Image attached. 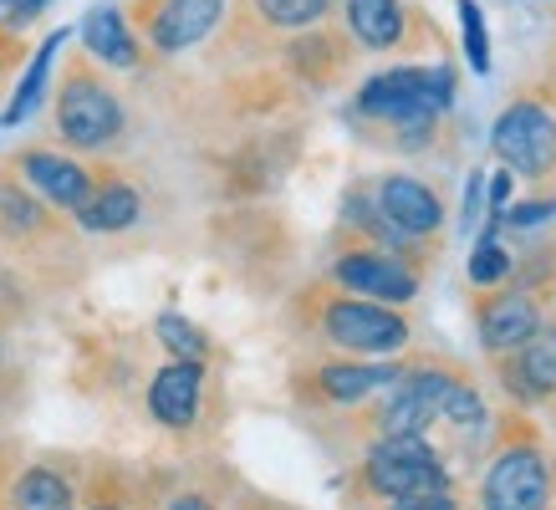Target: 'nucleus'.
<instances>
[{
	"mask_svg": "<svg viewBox=\"0 0 556 510\" xmlns=\"http://www.w3.org/2000/svg\"><path fill=\"white\" fill-rule=\"evenodd\" d=\"M455 98V72L450 67H393L378 72L372 82L357 92V113L393 128H419V123L439 118Z\"/></svg>",
	"mask_w": 556,
	"mask_h": 510,
	"instance_id": "f257e3e1",
	"label": "nucleus"
},
{
	"mask_svg": "<svg viewBox=\"0 0 556 510\" xmlns=\"http://www.w3.org/2000/svg\"><path fill=\"white\" fill-rule=\"evenodd\" d=\"M56 133L72 149H108L123 133V102L87 67H72L62 92H56Z\"/></svg>",
	"mask_w": 556,
	"mask_h": 510,
	"instance_id": "f03ea898",
	"label": "nucleus"
},
{
	"mask_svg": "<svg viewBox=\"0 0 556 510\" xmlns=\"http://www.w3.org/2000/svg\"><path fill=\"white\" fill-rule=\"evenodd\" d=\"M490 149L501 153L510 174L541 179L556 169V118L541 102H510L490 128Z\"/></svg>",
	"mask_w": 556,
	"mask_h": 510,
	"instance_id": "7ed1b4c3",
	"label": "nucleus"
},
{
	"mask_svg": "<svg viewBox=\"0 0 556 510\" xmlns=\"http://www.w3.org/2000/svg\"><path fill=\"white\" fill-rule=\"evenodd\" d=\"M321 332L348 353H399L408 342V322L368 296H338L321 306Z\"/></svg>",
	"mask_w": 556,
	"mask_h": 510,
	"instance_id": "20e7f679",
	"label": "nucleus"
},
{
	"mask_svg": "<svg viewBox=\"0 0 556 510\" xmlns=\"http://www.w3.org/2000/svg\"><path fill=\"white\" fill-rule=\"evenodd\" d=\"M368 485L378 495H419V490H444V464L434 459V449L419 434H388L383 444H372L368 455Z\"/></svg>",
	"mask_w": 556,
	"mask_h": 510,
	"instance_id": "39448f33",
	"label": "nucleus"
},
{
	"mask_svg": "<svg viewBox=\"0 0 556 510\" xmlns=\"http://www.w3.org/2000/svg\"><path fill=\"white\" fill-rule=\"evenodd\" d=\"M552 475L536 449H510L490 464L485 475V510H546Z\"/></svg>",
	"mask_w": 556,
	"mask_h": 510,
	"instance_id": "423d86ee",
	"label": "nucleus"
},
{
	"mask_svg": "<svg viewBox=\"0 0 556 510\" xmlns=\"http://www.w3.org/2000/svg\"><path fill=\"white\" fill-rule=\"evenodd\" d=\"M332 281L348 291H357V296H368V302H408L414 291H419V276L408 271L399 255H383V251H353L342 255L338 266H332Z\"/></svg>",
	"mask_w": 556,
	"mask_h": 510,
	"instance_id": "0eeeda50",
	"label": "nucleus"
},
{
	"mask_svg": "<svg viewBox=\"0 0 556 510\" xmlns=\"http://www.w3.org/2000/svg\"><path fill=\"white\" fill-rule=\"evenodd\" d=\"M225 0H149L143 31L159 51H189L219 26Z\"/></svg>",
	"mask_w": 556,
	"mask_h": 510,
	"instance_id": "6e6552de",
	"label": "nucleus"
},
{
	"mask_svg": "<svg viewBox=\"0 0 556 510\" xmlns=\"http://www.w3.org/2000/svg\"><path fill=\"white\" fill-rule=\"evenodd\" d=\"M16 169L26 174L36 200H47L51 209H83L87 194H92V174L83 164H72L67 153H47V149H26L16 158Z\"/></svg>",
	"mask_w": 556,
	"mask_h": 510,
	"instance_id": "1a4fd4ad",
	"label": "nucleus"
},
{
	"mask_svg": "<svg viewBox=\"0 0 556 510\" xmlns=\"http://www.w3.org/2000/svg\"><path fill=\"white\" fill-rule=\"evenodd\" d=\"M378 215H383V225H393V230H404V235H434L439 225H444V204H439V194L429 184H419V179H408V174H388V179H378Z\"/></svg>",
	"mask_w": 556,
	"mask_h": 510,
	"instance_id": "9d476101",
	"label": "nucleus"
},
{
	"mask_svg": "<svg viewBox=\"0 0 556 510\" xmlns=\"http://www.w3.org/2000/svg\"><path fill=\"white\" fill-rule=\"evenodd\" d=\"M455 378L444 373H414L404 378L393 398L383 404V434H424L444 413V393H450Z\"/></svg>",
	"mask_w": 556,
	"mask_h": 510,
	"instance_id": "9b49d317",
	"label": "nucleus"
},
{
	"mask_svg": "<svg viewBox=\"0 0 556 510\" xmlns=\"http://www.w3.org/2000/svg\"><path fill=\"white\" fill-rule=\"evenodd\" d=\"M200 388H204L200 362H174V368H164L149 388L153 419L169 424V429H189L194 424V413H200Z\"/></svg>",
	"mask_w": 556,
	"mask_h": 510,
	"instance_id": "f8f14e48",
	"label": "nucleus"
},
{
	"mask_svg": "<svg viewBox=\"0 0 556 510\" xmlns=\"http://www.w3.org/2000/svg\"><path fill=\"white\" fill-rule=\"evenodd\" d=\"M536 327H541V311L521 291H506V296H495V302L480 306V337H485V347H495V353L521 347Z\"/></svg>",
	"mask_w": 556,
	"mask_h": 510,
	"instance_id": "ddd939ff",
	"label": "nucleus"
},
{
	"mask_svg": "<svg viewBox=\"0 0 556 510\" xmlns=\"http://www.w3.org/2000/svg\"><path fill=\"white\" fill-rule=\"evenodd\" d=\"M393 383H399L393 362H332L317 373L321 398H332V404H363L368 393L393 388Z\"/></svg>",
	"mask_w": 556,
	"mask_h": 510,
	"instance_id": "4468645a",
	"label": "nucleus"
},
{
	"mask_svg": "<svg viewBox=\"0 0 556 510\" xmlns=\"http://www.w3.org/2000/svg\"><path fill=\"white\" fill-rule=\"evenodd\" d=\"M83 41L108 67H138V41H134V31H128V21H123L118 5H92L83 21Z\"/></svg>",
	"mask_w": 556,
	"mask_h": 510,
	"instance_id": "2eb2a0df",
	"label": "nucleus"
},
{
	"mask_svg": "<svg viewBox=\"0 0 556 510\" xmlns=\"http://www.w3.org/2000/svg\"><path fill=\"white\" fill-rule=\"evenodd\" d=\"M348 31L368 51L399 47L404 41V5L399 0H348Z\"/></svg>",
	"mask_w": 556,
	"mask_h": 510,
	"instance_id": "dca6fc26",
	"label": "nucleus"
},
{
	"mask_svg": "<svg viewBox=\"0 0 556 510\" xmlns=\"http://www.w3.org/2000/svg\"><path fill=\"white\" fill-rule=\"evenodd\" d=\"M138 220V189L134 184H92L87 204L77 209V225L92 235H113Z\"/></svg>",
	"mask_w": 556,
	"mask_h": 510,
	"instance_id": "f3484780",
	"label": "nucleus"
},
{
	"mask_svg": "<svg viewBox=\"0 0 556 510\" xmlns=\"http://www.w3.org/2000/svg\"><path fill=\"white\" fill-rule=\"evenodd\" d=\"M62 41H67V36L56 31V36H47V47L36 51V62L26 67V77H21V87H16V98H11V107L0 113V128H11V123H26V118L36 113V102L47 98L51 62H56V51H62Z\"/></svg>",
	"mask_w": 556,
	"mask_h": 510,
	"instance_id": "a211bd4d",
	"label": "nucleus"
},
{
	"mask_svg": "<svg viewBox=\"0 0 556 510\" xmlns=\"http://www.w3.org/2000/svg\"><path fill=\"white\" fill-rule=\"evenodd\" d=\"M516 378L526 383V393H556V327H536L521 342Z\"/></svg>",
	"mask_w": 556,
	"mask_h": 510,
	"instance_id": "6ab92c4d",
	"label": "nucleus"
},
{
	"mask_svg": "<svg viewBox=\"0 0 556 510\" xmlns=\"http://www.w3.org/2000/svg\"><path fill=\"white\" fill-rule=\"evenodd\" d=\"M11 500H16V510H72V485L56 470H26Z\"/></svg>",
	"mask_w": 556,
	"mask_h": 510,
	"instance_id": "aec40b11",
	"label": "nucleus"
},
{
	"mask_svg": "<svg viewBox=\"0 0 556 510\" xmlns=\"http://www.w3.org/2000/svg\"><path fill=\"white\" fill-rule=\"evenodd\" d=\"M41 225H47L41 200L26 194L21 184H11V179H0V230H5V235H31Z\"/></svg>",
	"mask_w": 556,
	"mask_h": 510,
	"instance_id": "412c9836",
	"label": "nucleus"
},
{
	"mask_svg": "<svg viewBox=\"0 0 556 510\" xmlns=\"http://www.w3.org/2000/svg\"><path fill=\"white\" fill-rule=\"evenodd\" d=\"M159 342H164L179 362H204V357H210V337H204L189 317H179V311H164V317H159Z\"/></svg>",
	"mask_w": 556,
	"mask_h": 510,
	"instance_id": "4be33fe9",
	"label": "nucleus"
},
{
	"mask_svg": "<svg viewBox=\"0 0 556 510\" xmlns=\"http://www.w3.org/2000/svg\"><path fill=\"white\" fill-rule=\"evenodd\" d=\"M327 5H332V0H255V11H261L270 26H287V31L321 21L327 16Z\"/></svg>",
	"mask_w": 556,
	"mask_h": 510,
	"instance_id": "5701e85b",
	"label": "nucleus"
},
{
	"mask_svg": "<svg viewBox=\"0 0 556 510\" xmlns=\"http://www.w3.org/2000/svg\"><path fill=\"white\" fill-rule=\"evenodd\" d=\"M459 26H465V51H470V67L485 77L490 72V41H485V16L475 0H459Z\"/></svg>",
	"mask_w": 556,
	"mask_h": 510,
	"instance_id": "b1692460",
	"label": "nucleus"
},
{
	"mask_svg": "<svg viewBox=\"0 0 556 510\" xmlns=\"http://www.w3.org/2000/svg\"><path fill=\"white\" fill-rule=\"evenodd\" d=\"M510 276V255L495 245V235L480 240V251L470 255V281L475 286H495V281H506Z\"/></svg>",
	"mask_w": 556,
	"mask_h": 510,
	"instance_id": "393cba45",
	"label": "nucleus"
},
{
	"mask_svg": "<svg viewBox=\"0 0 556 510\" xmlns=\"http://www.w3.org/2000/svg\"><path fill=\"white\" fill-rule=\"evenodd\" d=\"M439 419H455V424H475L480 419V393L465 388V383H450V393H444V413Z\"/></svg>",
	"mask_w": 556,
	"mask_h": 510,
	"instance_id": "a878e982",
	"label": "nucleus"
},
{
	"mask_svg": "<svg viewBox=\"0 0 556 510\" xmlns=\"http://www.w3.org/2000/svg\"><path fill=\"white\" fill-rule=\"evenodd\" d=\"M388 510H455L450 490H419V495H399Z\"/></svg>",
	"mask_w": 556,
	"mask_h": 510,
	"instance_id": "bb28decb",
	"label": "nucleus"
},
{
	"mask_svg": "<svg viewBox=\"0 0 556 510\" xmlns=\"http://www.w3.org/2000/svg\"><path fill=\"white\" fill-rule=\"evenodd\" d=\"M490 209H495V225H501V215L510 209V169H501L490 179Z\"/></svg>",
	"mask_w": 556,
	"mask_h": 510,
	"instance_id": "cd10ccee",
	"label": "nucleus"
},
{
	"mask_svg": "<svg viewBox=\"0 0 556 510\" xmlns=\"http://www.w3.org/2000/svg\"><path fill=\"white\" fill-rule=\"evenodd\" d=\"M169 510H210V506H204L200 495H185V500H174V506H169Z\"/></svg>",
	"mask_w": 556,
	"mask_h": 510,
	"instance_id": "c85d7f7f",
	"label": "nucleus"
},
{
	"mask_svg": "<svg viewBox=\"0 0 556 510\" xmlns=\"http://www.w3.org/2000/svg\"><path fill=\"white\" fill-rule=\"evenodd\" d=\"M98 510H108V506H98Z\"/></svg>",
	"mask_w": 556,
	"mask_h": 510,
	"instance_id": "c756f323",
	"label": "nucleus"
}]
</instances>
